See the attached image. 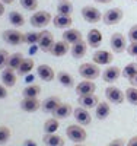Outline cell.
<instances>
[{"instance_id": "obj_1", "label": "cell", "mask_w": 137, "mask_h": 146, "mask_svg": "<svg viewBox=\"0 0 137 146\" xmlns=\"http://www.w3.org/2000/svg\"><path fill=\"white\" fill-rule=\"evenodd\" d=\"M29 22H31V25L34 28L41 29V28H45L50 22H53V16L47 10H36V12H34V13H32Z\"/></svg>"}, {"instance_id": "obj_2", "label": "cell", "mask_w": 137, "mask_h": 146, "mask_svg": "<svg viewBox=\"0 0 137 146\" xmlns=\"http://www.w3.org/2000/svg\"><path fill=\"white\" fill-rule=\"evenodd\" d=\"M79 75L86 80H95L96 78L101 76V69L93 62L92 63H82L79 66Z\"/></svg>"}, {"instance_id": "obj_3", "label": "cell", "mask_w": 137, "mask_h": 146, "mask_svg": "<svg viewBox=\"0 0 137 146\" xmlns=\"http://www.w3.org/2000/svg\"><path fill=\"white\" fill-rule=\"evenodd\" d=\"M66 135L74 143H83L86 140V137H88V133H86V130L80 124H70V126H67Z\"/></svg>"}, {"instance_id": "obj_4", "label": "cell", "mask_w": 137, "mask_h": 146, "mask_svg": "<svg viewBox=\"0 0 137 146\" xmlns=\"http://www.w3.org/2000/svg\"><path fill=\"white\" fill-rule=\"evenodd\" d=\"M122 18H124L122 9H120V7H111V9H108L104 13L102 22L105 23V25L111 27V25H117V23H120L122 21Z\"/></svg>"}, {"instance_id": "obj_5", "label": "cell", "mask_w": 137, "mask_h": 146, "mask_svg": "<svg viewBox=\"0 0 137 146\" xmlns=\"http://www.w3.org/2000/svg\"><path fill=\"white\" fill-rule=\"evenodd\" d=\"M105 96L109 104H114V105H120L126 101V94H124L120 88L114 86V85H111L105 89Z\"/></svg>"}, {"instance_id": "obj_6", "label": "cell", "mask_w": 137, "mask_h": 146, "mask_svg": "<svg viewBox=\"0 0 137 146\" xmlns=\"http://www.w3.org/2000/svg\"><path fill=\"white\" fill-rule=\"evenodd\" d=\"M104 13H101V10L96 9L95 6H83L82 7V18L88 23H98L102 21Z\"/></svg>"}, {"instance_id": "obj_7", "label": "cell", "mask_w": 137, "mask_h": 146, "mask_svg": "<svg viewBox=\"0 0 137 146\" xmlns=\"http://www.w3.org/2000/svg\"><path fill=\"white\" fill-rule=\"evenodd\" d=\"M109 44H111V50L114 53L120 54L124 53L127 50V41H126V36H124L121 32H114L109 38Z\"/></svg>"}, {"instance_id": "obj_8", "label": "cell", "mask_w": 137, "mask_h": 146, "mask_svg": "<svg viewBox=\"0 0 137 146\" xmlns=\"http://www.w3.org/2000/svg\"><path fill=\"white\" fill-rule=\"evenodd\" d=\"M114 60V54L108 50H96L92 56V62L98 66H109Z\"/></svg>"}, {"instance_id": "obj_9", "label": "cell", "mask_w": 137, "mask_h": 146, "mask_svg": "<svg viewBox=\"0 0 137 146\" xmlns=\"http://www.w3.org/2000/svg\"><path fill=\"white\" fill-rule=\"evenodd\" d=\"M3 40L10 45H21L25 42V34L18 29H6L3 32Z\"/></svg>"}, {"instance_id": "obj_10", "label": "cell", "mask_w": 137, "mask_h": 146, "mask_svg": "<svg viewBox=\"0 0 137 146\" xmlns=\"http://www.w3.org/2000/svg\"><path fill=\"white\" fill-rule=\"evenodd\" d=\"M54 35L47 31V29H42L41 31V36H40V41H38V48L44 53H50L51 47L54 45Z\"/></svg>"}, {"instance_id": "obj_11", "label": "cell", "mask_w": 137, "mask_h": 146, "mask_svg": "<svg viewBox=\"0 0 137 146\" xmlns=\"http://www.w3.org/2000/svg\"><path fill=\"white\" fill-rule=\"evenodd\" d=\"M120 76H122V70L118 66H108L104 72H102V80L107 83H114L120 79Z\"/></svg>"}, {"instance_id": "obj_12", "label": "cell", "mask_w": 137, "mask_h": 146, "mask_svg": "<svg viewBox=\"0 0 137 146\" xmlns=\"http://www.w3.org/2000/svg\"><path fill=\"white\" fill-rule=\"evenodd\" d=\"M73 117H74V120H76L80 126H89V124H91V121H92L91 113H89L86 108L80 107V105H79L77 108H74Z\"/></svg>"}, {"instance_id": "obj_13", "label": "cell", "mask_w": 137, "mask_h": 146, "mask_svg": "<svg viewBox=\"0 0 137 146\" xmlns=\"http://www.w3.org/2000/svg\"><path fill=\"white\" fill-rule=\"evenodd\" d=\"M36 76L44 82H51L57 78L54 69L51 66H48V64H40L38 67H36Z\"/></svg>"}, {"instance_id": "obj_14", "label": "cell", "mask_w": 137, "mask_h": 146, "mask_svg": "<svg viewBox=\"0 0 137 146\" xmlns=\"http://www.w3.org/2000/svg\"><path fill=\"white\" fill-rule=\"evenodd\" d=\"M19 105H21V110L25 113H35L41 108L42 102L38 98H23L19 102Z\"/></svg>"}, {"instance_id": "obj_15", "label": "cell", "mask_w": 137, "mask_h": 146, "mask_svg": "<svg viewBox=\"0 0 137 146\" xmlns=\"http://www.w3.org/2000/svg\"><path fill=\"white\" fill-rule=\"evenodd\" d=\"M96 91V85L93 83V80H82L76 85V94L77 96H83V95H92Z\"/></svg>"}, {"instance_id": "obj_16", "label": "cell", "mask_w": 137, "mask_h": 146, "mask_svg": "<svg viewBox=\"0 0 137 146\" xmlns=\"http://www.w3.org/2000/svg\"><path fill=\"white\" fill-rule=\"evenodd\" d=\"M69 45L70 44L63 41V40H61V41H56L54 45L51 47V50H50V54L54 56V57H63V56H66L70 51L71 47H69Z\"/></svg>"}, {"instance_id": "obj_17", "label": "cell", "mask_w": 137, "mask_h": 146, "mask_svg": "<svg viewBox=\"0 0 137 146\" xmlns=\"http://www.w3.org/2000/svg\"><path fill=\"white\" fill-rule=\"evenodd\" d=\"M16 70L13 69H3L2 70V83L5 85L6 88H13L15 85H16Z\"/></svg>"}, {"instance_id": "obj_18", "label": "cell", "mask_w": 137, "mask_h": 146, "mask_svg": "<svg viewBox=\"0 0 137 146\" xmlns=\"http://www.w3.org/2000/svg\"><path fill=\"white\" fill-rule=\"evenodd\" d=\"M82 40H83V36H82V32L79 29L69 28V29H64V32H63V41L69 42L70 45L76 44V42H79Z\"/></svg>"}, {"instance_id": "obj_19", "label": "cell", "mask_w": 137, "mask_h": 146, "mask_svg": "<svg viewBox=\"0 0 137 146\" xmlns=\"http://www.w3.org/2000/svg\"><path fill=\"white\" fill-rule=\"evenodd\" d=\"M77 102L80 107L86 108V110H91V108H96V105L99 104V98L92 94V95H83V96H77Z\"/></svg>"}, {"instance_id": "obj_20", "label": "cell", "mask_w": 137, "mask_h": 146, "mask_svg": "<svg viewBox=\"0 0 137 146\" xmlns=\"http://www.w3.org/2000/svg\"><path fill=\"white\" fill-rule=\"evenodd\" d=\"M73 111H74V108H73L70 104L61 102V104L57 107V110L53 113V117H56V118H58V120H63V118L70 117V115L73 114Z\"/></svg>"}, {"instance_id": "obj_21", "label": "cell", "mask_w": 137, "mask_h": 146, "mask_svg": "<svg viewBox=\"0 0 137 146\" xmlns=\"http://www.w3.org/2000/svg\"><path fill=\"white\" fill-rule=\"evenodd\" d=\"M60 104H61V100L58 98V96H48L47 100H44L41 108H42V111H44V113H47V114H53Z\"/></svg>"}, {"instance_id": "obj_22", "label": "cell", "mask_w": 137, "mask_h": 146, "mask_svg": "<svg viewBox=\"0 0 137 146\" xmlns=\"http://www.w3.org/2000/svg\"><path fill=\"white\" fill-rule=\"evenodd\" d=\"M86 42L88 45H91L92 48H98L99 45L102 44V34L99 29L93 28L88 32V36H86Z\"/></svg>"}, {"instance_id": "obj_23", "label": "cell", "mask_w": 137, "mask_h": 146, "mask_svg": "<svg viewBox=\"0 0 137 146\" xmlns=\"http://www.w3.org/2000/svg\"><path fill=\"white\" fill-rule=\"evenodd\" d=\"M73 19L71 16H66V15H56L53 18V25L58 29H69L71 28Z\"/></svg>"}, {"instance_id": "obj_24", "label": "cell", "mask_w": 137, "mask_h": 146, "mask_svg": "<svg viewBox=\"0 0 137 146\" xmlns=\"http://www.w3.org/2000/svg\"><path fill=\"white\" fill-rule=\"evenodd\" d=\"M111 114V105L108 101H99V104L95 108V115L98 120H105Z\"/></svg>"}, {"instance_id": "obj_25", "label": "cell", "mask_w": 137, "mask_h": 146, "mask_svg": "<svg viewBox=\"0 0 137 146\" xmlns=\"http://www.w3.org/2000/svg\"><path fill=\"white\" fill-rule=\"evenodd\" d=\"M86 51H88V42L86 41H79L76 44H73L71 48H70V53L74 58H82L86 56Z\"/></svg>"}, {"instance_id": "obj_26", "label": "cell", "mask_w": 137, "mask_h": 146, "mask_svg": "<svg viewBox=\"0 0 137 146\" xmlns=\"http://www.w3.org/2000/svg\"><path fill=\"white\" fill-rule=\"evenodd\" d=\"M7 19H9V22H10V25L15 27V28H21V27L25 25V16L21 13V12H18V10L9 12Z\"/></svg>"}, {"instance_id": "obj_27", "label": "cell", "mask_w": 137, "mask_h": 146, "mask_svg": "<svg viewBox=\"0 0 137 146\" xmlns=\"http://www.w3.org/2000/svg\"><path fill=\"white\" fill-rule=\"evenodd\" d=\"M40 94H41V86L36 83H28L22 91L23 98H38Z\"/></svg>"}, {"instance_id": "obj_28", "label": "cell", "mask_w": 137, "mask_h": 146, "mask_svg": "<svg viewBox=\"0 0 137 146\" xmlns=\"http://www.w3.org/2000/svg\"><path fill=\"white\" fill-rule=\"evenodd\" d=\"M44 145L45 146H64V139L57 133L53 135H44Z\"/></svg>"}, {"instance_id": "obj_29", "label": "cell", "mask_w": 137, "mask_h": 146, "mask_svg": "<svg viewBox=\"0 0 137 146\" xmlns=\"http://www.w3.org/2000/svg\"><path fill=\"white\" fill-rule=\"evenodd\" d=\"M57 80L60 82V85H63L64 88H71L74 86V79L73 76L70 75V73L64 72V70H61L57 73Z\"/></svg>"}, {"instance_id": "obj_30", "label": "cell", "mask_w": 137, "mask_h": 146, "mask_svg": "<svg viewBox=\"0 0 137 146\" xmlns=\"http://www.w3.org/2000/svg\"><path fill=\"white\" fill-rule=\"evenodd\" d=\"M34 66H35L34 60L29 58V57H25V58H23V62L21 63V66H19V69H18L16 72H18V75H19V76H25V75H28V73L32 72Z\"/></svg>"}, {"instance_id": "obj_31", "label": "cell", "mask_w": 137, "mask_h": 146, "mask_svg": "<svg viewBox=\"0 0 137 146\" xmlns=\"http://www.w3.org/2000/svg\"><path fill=\"white\" fill-rule=\"evenodd\" d=\"M58 127H60L58 118L51 117V118H48L44 123V133H45V135H53V133H57Z\"/></svg>"}, {"instance_id": "obj_32", "label": "cell", "mask_w": 137, "mask_h": 146, "mask_svg": "<svg viewBox=\"0 0 137 146\" xmlns=\"http://www.w3.org/2000/svg\"><path fill=\"white\" fill-rule=\"evenodd\" d=\"M71 12H73V5L70 3V0H61L57 5V15L71 16Z\"/></svg>"}, {"instance_id": "obj_33", "label": "cell", "mask_w": 137, "mask_h": 146, "mask_svg": "<svg viewBox=\"0 0 137 146\" xmlns=\"http://www.w3.org/2000/svg\"><path fill=\"white\" fill-rule=\"evenodd\" d=\"M23 58H25V57H23L21 53H13V54H10L9 62H7V67H9V69H13V70H18L19 66H21V63L23 62Z\"/></svg>"}, {"instance_id": "obj_34", "label": "cell", "mask_w": 137, "mask_h": 146, "mask_svg": "<svg viewBox=\"0 0 137 146\" xmlns=\"http://www.w3.org/2000/svg\"><path fill=\"white\" fill-rule=\"evenodd\" d=\"M137 75V62H133V63H128L126 64V67L122 69V78L128 79V82Z\"/></svg>"}, {"instance_id": "obj_35", "label": "cell", "mask_w": 137, "mask_h": 146, "mask_svg": "<svg viewBox=\"0 0 137 146\" xmlns=\"http://www.w3.org/2000/svg\"><path fill=\"white\" fill-rule=\"evenodd\" d=\"M40 36H41V31H40V32H36V31L25 32V44H29V45H38Z\"/></svg>"}, {"instance_id": "obj_36", "label": "cell", "mask_w": 137, "mask_h": 146, "mask_svg": "<svg viewBox=\"0 0 137 146\" xmlns=\"http://www.w3.org/2000/svg\"><path fill=\"white\" fill-rule=\"evenodd\" d=\"M126 101L131 105H137V88L136 86H130L126 89Z\"/></svg>"}, {"instance_id": "obj_37", "label": "cell", "mask_w": 137, "mask_h": 146, "mask_svg": "<svg viewBox=\"0 0 137 146\" xmlns=\"http://www.w3.org/2000/svg\"><path fill=\"white\" fill-rule=\"evenodd\" d=\"M19 3L28 12H36L38 9V0H19Z\"/></svg>"}, {"instance_id": "obj_38", "label": "cell", "mask_w": 137, "mask_h": 146, "mask_svg": "<svg viewBox=\"0 0 137 146\" xmlns=\"http://www.w3.org/2000/svg\"><path fill=\"white\" fill-rule=\"evenodd\" d=\"M10 136H12L10 129L6 127V126H0V145L7 143L9 139H10Z\"/></svg>"}, {"instance_id": "obj_39", "label": "cell", "mask_w": 137, "mask_h": 146, "mask_svg": "<svg viewBox=\"0 0 137 146\" xmlns=\"http://www.w3.org/2000/svg\"><path fill=\"white\" fill-rule=\"evenodd\" d=\"M9 53L5 48H0V70H3L7 67V62H9Z\"/></svg>"}, {"instance_id": "obj_40", "label": "cell", "mask_w": 137, "mask_h": 146, "mask_svg": "<svg viewBox=\"0 0 137 146\" xmlns=\"http://www.w3.org/2000/svg\"><path fill=\"white\" fill-rule=\"evenodd\" d=\"M128 41L130 42H137V23L128 29Z\"/></svg>"}, {"instance_id": "obj_41", "label": "cell", "mask_w": 137, "mask_h": 146, "mask_svg": "<svg viewBox=\"0 0 137 146\" xmlns=\"http://www.w3.org/2000/svg\"><path fill=\"white\" fill-rule=\"evenodd\" d=\"M127 53L131 57H137V42H130L127 45Z\"/></svg>"}, {"instance_id": "obj_42", "label": "cell", "mask_w": 137, "mask_h": 146, "mask_svg": "<svg viewBox=\"0 0 137 146\" xmlns=\"http://www.w3.org/2000/svg\"><path fill=\"white\" fill-rule=\"evenodd\" d=\"M107 146H126V139H122V137L114 139V140H111Z\"/></svg>"}, {"instance_id": "obj_43", "label": "cell", "mask_w": 137, "mask_h": 146, "mask_svg": "<svg viewBox=\"0 0 137 146\" xmlns=\"http://www.w3.org/2000/svg\"><path fill=\"white\" fill-rule=\"evenodd\" d=\"M7 95H9L7 88L5 86L3 83H0V100H6V98H7Z\"/></svg>"}, {"instance_id": "obj_44", "label": "cell", "mask_w": 137, "mask_h": 146, "mask_svg": "<svg viewBox=\"0 0 137 146\" xmlns=\"http://www.w3.org/2000/svg\"><path fill=\"white\" fill-rule=\"evenodd\" d=\"M22 146H38V145H36V142L32 140V139H26V140H23Z\"/></svg>"}, {"instance_id": "obj_45", "label": "cell", "mask_w": 137, "mask_h": 146, "mask_svg": "<svg viewBox=\"0 0 137 146\" xmlns=\"http://www.w3.org/2000/svg\"><path fill=\"white\" fill-rule=\"evenodd\" d=\"M126 146H137V136H133V137L127 142Z\"/></svg>"}, {"instance_id": "obj_46", "label": "cell", "mask_w": 137, "mask_h": 146, "mask_svg": "<svg viewBox=\"0 0 137 146\" xmlns=\"http://www.w3.org/2000/svg\"><path fill=\"white\" fill-rule=\"evenodd\" d=\"M5 6H6V5L2 2V0H0V18L5 15Z\"/></svg>"}, {"instance_id": "obj_47", "label": "cell", "mask_w": 137, "mask_h": 146, "mask_svg": "<svg viewBox=\"0 0 137 146\" xmlns=\"http://www.w3.org/2000/svg\"><path fill=\"white\" fill-rule=\"evenodd\" d=\"M93 2H96V3H101V5H108V3L113 2V0H93Z\"/></svg>"}, {"instance_id": "obj_48", "label": "cell", "mask_w": 137, "mask_h": 146, "mask_svg": "<svg viewBox=\"0 0 137 146\" xmlns=\"http://www.w3.org/2000/svg\"><path fill=\"white\" fill-rule=\"evenodd\" d=\"M130 85H131V86H136V88H137V75H136V76L130 80Z\"/></svg>"}, {"instance_id": "obj_49", "label": "cell", "mask_w": 137, "mask_h": 146, "mask_svg": "<svg viewBox=\"0 0 137 146\" xmlns=\"http://www.w3.org/2000/svg\"><path fill=\"white\" fill-rule=\"evenodd\" d=\"M2 2H3L5 5H12V3L15 2V0H2Z\"/></svg>"}, {"instance_id": "obj_50", "label": "cell", "mask_w": 137, "mask_h": 146, "mask_svg": "<svg viewBox=\"0 0 137 146\" xmlns=\"http://www.w3.org/2000/svg\"><path fill=\"white\" fill-rule=\"evenodd\" d=\"M74 146H85V145H82V143H74Z\"/></svg>"}, {"instance_id": "obj_51", "label": "cell", "mask_w": 137, "mask_h": 146, "mask_svg": "<svg viewBox=\"0 0 137 146\" xmlns=\"http://www.w3.org/2000/svg\"><path fill=\"white\" fill-rule=\"evenodd\" d=\"M134 2H137V0H134Z\"/></svg>"}, {"instance_id": "obj_52", "label": "cell", "mask_w": 137, "mask_h": 146, "mask_svg": "<svg viewBox=\"0 0 137 146\" xmlns=\"http://www.w3.org/2000/svg\"><path fill=\"white\" fill-rule=\"evenodd\" d=\"M60 2H61V0H60Z\"/></svg>"}]
</instances>
